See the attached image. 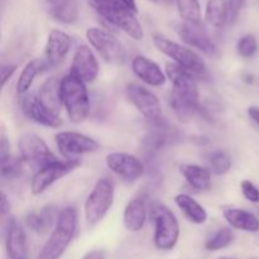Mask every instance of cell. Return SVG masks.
<instances>
[{"label":"cell","instance_id":"cell-29","mask_svg":"<svg viewBox=\"0 0 259 259\" xmlns=\"http://www.w3.org/2000/svg\"><path fill=\"white\" fill-rule=\"evenodd\" d=\"M60 85L61 80H58L57 77H51L43 82L39 91H38V96H39L48 106H51V108L55 109V110L57 111L60 110L61 106H62V101H61L60 98Z\"/></svg>","mask_w":259,"mask_h":259},{"label":"cell","instance_id":"cell-12","mask_svg":"<svg viewBox=\"0 0 259 259\" xmlns=\"http://www.w3.org/2000/svg\"><path fill=\"white\" fill-rule=\"evenodd\" d=\"M125 95L128 100L136 106L137 110L149 121L162 120L161 103L148 89L137 83H128L125 86Z\"/></svg>","mask_w":259,"mask_h":259},{"label":"cell","instance_id":"cell-18","mask_svg":"<svg viewBox=\"0 0 259 259\" xmlns=\"http://www.w3.org/2000/svg\"><path fill=\"white\" fill-rule=\"evenodd\" d=\"M5 248L10 259H28L27 235L14 219H9L7 223Z\"/></svg>","mask_w":259,"mask_h":259},{"label":"cell","instance_id":"cell-37","mask_svg":"<svg viewBox=\"0 0 259 259\" xmlns=\"http://www.w3.org/2000/svg\"><path fill=\"white\" fill-rule=\"evenodd\" d=\"M18 66L17 65H3L2 70H0V75H2V88H4L7 85L8 81L10 80V77H13V75L17 71Z\"/></svg>","mask_w":259,"mask_h":259},{"label":"cell","instance_id":"cell-5","mask_svg":"<svg viewBox=\"0 0 259 259\" xmlns=\"http://www.w3.org/2000/svg\"><path fill=\"white\" fill-rule=\"evenodd\" d=\"M151 218L154 223L153 242L162 252L172 250L180 239V223L176 215L164 205L157 204L152 207Z\"/></svg>","mask_w":259,"mask_h":259},{"label":"cell","instance_id":"cell-6","mask_svg":"<svg viewBox=\"0 0 259 259\" xmlns=\"http://www.w3.org/2000/svg\"><path fill=\"white\" fill-rule=\"evenodd\" d=\"M114 184L109 179H100L93 187L85 201V219L90 227L99 224L105 218L114 202Z\"/></svg>","mask_w":259,"mask_h":259},{"label":"cell","instance_id":"cell-1","mask_svg":"<svg viewBox=\"0 0 259 259\" xmlns=\"http://www.w3.org/2000/svg\"><path fill=\"white\" fill-rule=\"evenodd\" d=\"M166 75L171 80V106L181 119L192 115L200 109V95L195 75L177 63H167Z\"/></svg>","mask_w":259,"mask_h":259},{"label":"cell","instance_id":"cell-4","mask_svg":"<svg viewBox=\"0 0 259 259\" xmlns=\"http://www.w3.org/2000/svg\"><path fill=\"white\" fill-rule=\"evenodd\" d=\"M90 5L104 20L125 32L131 38L136 40L144 38V30L137 19L136 13L119 0H90Z\"/></svg>","mask_w":259,"mask_h":259},{"label":"cell","instance_id":"cell-39","mask_svg":"<svg viewBox=\"0 0 259 259\" xmlns=\"http://www.w3.org/2000/svg\"><path fill=\"white\" fill-rule=\"evenodd\" d=\"M81 259H106V254L104 250L100 249H94L90 252L86 253Z\"/></svg>","mask_w":259,"mask_h":259},{"label":"cell","instance_id":"cell-36","mask_svg":"<svg viewBox=\"0 0 259 259\" xmlns=\"http://www.w3.org/2000/svg\"><path fill=\"white\" fill-rule=\"evenodd\" d=\"M245 4V0H228V5H229V18L230 20L235 22L239 15L240 10L243 9Z\"/></svg>","mask_w":259,"mask_h":259},{"label":"cell","instance_id":"cell-22","mask_svg":"<svg viewBox=\"0 0 259 259\" xmlns=\"http://www.w3.org/2000/svg\"><path fill=\"white\" fill-rule=\"evenodd\" d=\"M58 214L56 212V209L51 205L43 207L39 212H28L25 217V224L32 230L33 233L38 235H43L56 224Z\"/></svg>","mask_w":259,"mask_h":259},{"label":"cell","instance_id":"cell-21","mask_svg":"<svg viewBox=\"0 0 259 259\" xmlns=\"http://www.w3.org/2000/svg\"><path fill=\"white\" fill-rule=\"evenodd\" d=\"M147 220V206L143 199H133L126 204L123 214V224L128 232L138 233Z\"/></svg>","mask_w":259,"mask_h":259},{"label":"cell","instance_id":"cell-41","mask_svg":"<svg viewBox=\"0 0 259 259\" xmlns=\"http://www.w3.org/2000/svg\"><path fill=\"white\" fill-rule=\"evenodd\" d=\"M119 2L121 3V4L125 5L128 9H131L133 13H138V7H137V2L136 0H119Z\"/></svg>","mask_w":259,"mask_h":259},{"label":"cell","instance_id":"cell-17","mask_svg":"<svg viewBox=\"0 0 259 259\" xmlns=\"http://www.w3.org/2000/svg\"><path fill=\"white\" fill-rule=\"evenodd\" d=\"M70 72L82 80L85 83L94 82L98 78L99 62L89 46H77L75 53H73Z\"/></svg>","mask_w":259,"mask_h":259},{"label":"cell","instance_id":"cell-45","mask_svg":"<svg viewBox=\"0 0 259 259\" xmlns=\"http://www.w3.org/2000/svg\"><path fill=\"white\" fill-rule=\"evenodd\" d=\"M257 2H258V4H259V0H257Z\"/></svg>","mask_w":259,"mask_h":259},{"label":"cell","instance_id":"cell-24","mask_svg":"<svg viewBox=\"0 0 259 259\" xmlns=\"http://www.w3.org/2000/svg\"><path fill=\"white\" fill-rule=\"evenodd\" d=\"M175 202L182 210L187 219L197 225L205 224L207 220V211L200 202L187 194H179L175 197Z\"/></svg>","mask_w":259,"mask_h":259},{"label":"cell","instance_id":"cell-14","mask_svg":"<svg viewBox=\"0 0 259 259\" xmlns=\"http://www.w3.org/2000/svg\"><path fill=\"white\" fill-rule=\"evenodd\" d=\"M105 163L111 172L126 182H134L142 177L144 164L138 157L124 152H113L105 157Z\"/></svg>","mask_w":259,"mask_h":259},{"label":"cell","instance_id":"cell-33","mask_svg":"<svg viewBox=\"0 0 259 259\" xmlns=\"http://www.w3.org/2000/svg\"><path fill=\"white\" fill-rule=\"evenodd\" d=\"M210 166H211L212 172L218 176L228 174L232 168V159L225 152L218 151L211 154L210 157Z\"/></svg>","mask_w":259,"mask_h":259},{"label":"cell","instance_id":"cell-13","mask_svg":"<svg viewBox=\"0 0 259 259\" xmlns=\"http://www.w3.org/2000/svg\"><path fill=\"white\" fill-rule=\"evenodd\" d=\"M72 46V39L66 32L60 29H53L48 33L47 42L43 55V71L52 70L57 67L68 55Z\"/></svg>","mask_w":259,"mask_h":259},{"label":"cell","instance_id":"cell-30","mask_svg":"<svg viewBox=\"0 0 259 259\" xmlns=\"http://www.w3.org/2000/svg\"><path fill=\"white\" fill-rule=\"evenodd\" d=\"M179 14L184 22L200 23L201 20V8L199 0H176Z\"/></svg>","mask_w":259,"mask_h":259},{"label":"cell","instance_id":"cell-43","mask_svg":"<svg viewBox=\"0 0 259 259\" xmlns=\"http://www.w3.org/2000/svg\"><path fill=\"white\" fill-rule=\"evenodd\" d=\"M149 2L154 3V4H159V3H162V2H163V0H149Z\"/></svg>","mask_w":259,"mask_h":259},{"label":"cell","instance_id":"cell-16","mask_svg":"<svg viewBox=\"0 0 259 259\" xmlns=\"http://www.w3.org/2000/svg\"><path fill=\"white\" fill-rule=\"evenodd\" d=\"M23 110L25 115L39 125L47 126V128H60L62 126L63 120L60 116L57 110L48 106L42 99L35 95H30L23 101Z\"/></svg>","mask_w":259,"mask_h":259},{"label":"cell","instance_id":"cell-20","mask_svg":"<svg viewBox=\"0 0 259 259\" xmlns=\"http://www.w3.org/2000/svg\"><path fill=\"white\" fill-rule=\"evenodd\" d=\"M46 9L53 20L62 24L78 20V0H46Z\"/></svg>","mask_w":259,"mask_h":259},{"label":"cell","instance_id":"cell-27","mask_svg":"<svg viewBox=\"0 0 259 259\" xmlns=\"http://www.w3.org/2000/svg\"><path fill=\"white\" fill-rule=\"evenodd\" d=\"M152 124H153V128L149 129L142 139V146H143L144 151L149 152V153L163 148L168 139L167 131L161 125V120L152 121Z\"/></svg>","mask_w":259,"mask_h":259},{"label":"cell","instance_id":"cell-10","mask_svg":"<svg viewBox=\"0 0 259 259\" xmlns=\"http://www.w3.org/2000/svg\"><path fill=\"white\" fill-rule=\"evenodd\" d=\"M80 164L81 161L78 158L66 159V161H58L57 159V161L42 167L33 176L32 182H30V191L35 196L43 194L56 181L70 175Z\"/></svg>","mask_w":259,"mask_h":259},{"label":"cell","instance_id":"cell-31","mask_svg":"<svg viewBox=\"0 0 259 259\" xmlns=\"http://www.w3.org/2000/svg\"><path fill=\"white\" fill-rule=\"evenodd\" d=\"M233 240H234L233 230L230 228H222L205 243V249L209 252H218L229 247Z\"/></svg>","mask_w":259,"mask_h":259},{"label":"cell","instance_id":"cell-42","mask_svg":"<svg viewBox=\"0 0 259 259\" xmlns=\"http://www.w3.org/2000/svg\"><path fill=\"white\" fill-rule=\"evenodd\" d=\"M248 115L259 125V108H257V106H250L248 109Z\"/></svg>","mask_w":259,"mask_h":259},{"label":"cell","instance_id":"cell-2","mask_svg":"<svg viewBox=\"0 0 259 259\" xmlns=\"http://www.w3.org/2000/svg\"><path fill=\"white\" fill-rule=\"evenodd\" d=\"M77 230V211L65 207L58 212L55 228L39 252L38 259H60L70 247Z\"/></svg>","mask_w":259,"mask_h":259},{"label":"cell","instance_id":"cell-38","mask_svg":"<svg viewBox=\"0 0 259 259\" xmlns=\"http://www.w3.org/2000/svg\"><path fill=\"white\" fill-rule=\"evenodd\" d=\"M10 156V144L8 142L7 136L2 132V141H0V161Z\"/></svg>","mask_w":259,"mask_h":259},{"label":"cell","instance_id":"cell-32","mask_svg":"<svg viewBox=\"0 0 259 259\" xmlns=\"http://www.w3.org/2000/svg\"><path fill=\"white\" fill-rule=\"evenodd\" d=\"M23 163L22 158L18 157H7L2 159V179L5 181H13L18 177L22 176L23 174Z\"/></svg>","mask_w":259,"mask_h":259},{"label":"cell","instance_id":"cell-34","mask_svg":"<svg viewBox=\"0 0 259 259\" xmlns=\"http://www.w3.org/2000/svg\"><path fill=\"white\" fill-rule=\"evenodd\" d=\"M237 51L239 53L240 57L243 58H250L257 53L258 51V43L257 39L253 34H245L238 40Z\"/></svg>","mask_w":259,"mask_h":259},{"label":"cell","instance_id":"cell-26","mask_svg":"<svg viewBox=\"0 0 259 259\" xmlns=\"http://www.w3.org/2000/svg\"><path fill=\"white\" fill-rule=\"evenodd\" d=\"M229 18L228 0H207L205 20L214 28H223Z\"/></svg>","mask_w":259,"mask_h":259},{"label":"cell","instance_id":"cell-11","mask_svg":"<svg viewBox=\"0 0 259 259\" xmlns=\"http://www.w3.org/2000/svg\"><path fill=\"white\" fill-rule=\"evenodd\" d=\"M60 153L67 159H75L99 149V143L91 137L76 132H60L55 137Z\"/></svg>","mask_w":259,"mask_h":259},{"label":"cell","instance_id":"cell-19","mask_svg":"<svg viewBox=\"0 0 259 259\" xmlns=\"http://www.w3.org/2000/svg\"><path fill=\"white\" fill-rule=\"evenodd\" d=\"M132 68H133V72L147 85L158 88L166 83V75L158 63L144 56H136L132 61Z\"/></svg>","mask_w":259,"mask_h":259},{"label":"cell","instance_id":"cell-25","mask_svg":"<svg viewBox=\"0 0 259 259\" xmlns=\"http://www.w3.org/2000/svg\"><path fill=\"white\" fill-rule=\"evenodd\" d=\"M180 172L194 189L206 191L211 187V174L205 167L197 164H181Z\"/></svg>","mask_w":259,"mask_h":259},{"label":"cell","instance_id":"cell-8","mask_svg":"<svg viewBox=\"0 0 259 259\" xmlns=\"http://www.w3.org/2000/svg\"><path fill=\"white\" fill-rule=\"evenodd\" d=\"M153 43L163 55L168 56L175 63L191 71L194 75H201L206 71L205 61L190 48L168 39L164 35H153Z\"/></svg>","mask_w":259,"mask_h":259},{"label":"cell","instance_id":"cell-28","mask_svg":"<svg viewBox=\"0 0 259 259\" xmlns=\"http://www.w3.org/2000/svg\"><path fill=\"white\" fill-rule=\"evenodd\" d=\"M43 72V61L42 58H35V60L29 61L27 65L23 68L22 73H20L19 78L17 81V93L18 94H25L30 88H32L34 78L37 75Z\"/></svg>","mask_w":259,"mask_h":259},{"label":"cell","instance_id":"cell-3","mask_svg":"<svg viewBox=\"0 0 259 259\" xmlns=\"http://www.w3.org/2000/svg\"><path fill=\"white\" fill-rule=\"evenodd\" d=\"M60 98L68 118L72 123H82L90 114V99H89L86 83L72 73L61 78Z\"/></svg>","mask_w":259,"mask_h":259},{"label":"cell","instance_id":"cell-35","mask_svg":"<svg viewBox=\"0 0 259 259\" xmlns=\"http://www.w3.org/2000/svg\"><path fill=\"white\" fill-rule=\"evenodd\" d=\"M240 189H242L243 195L248 201L253 202V204H258L259 202V190L253 182L249 180H244L240 182Z\"/></svg>","mask_w":259,"mask_h":259},{"label":"cell","instance_id":"cell-44","mask_svg":"<svg viewBox=\"0 0 259 259\" xmlns=\"http://www.w3.org/2000/svg\"><path fill=\"white\" fill-rule=\"evenodd\" d=\"M219 259H234V258H230V257H222V258H219Z\"/></svg>","mask_w":259,"mask_h":259},{"label":"cell","instance_id":"cell-40","mask_svg":"<svg viewBox=\"0 0 259 259\" xmlns=\"http://www.w3.org/2000/svg\"><path fill=\"white\" fill-rule=\"evenodd\" d=\"M0 209H2V217L5 218L10 212V204L8 201V197L4 192H2V204H0Z\"/></svg>","mask_w":259,"mask_h":259},{"label":"cell","instance_id":"cell-23","mask_svg":"<svg viewBox=\"0 0 259 259\" xmlns=\"http://www.w3.org/2000/svg\"><path fill=\"white\" fill-rule=\"evenodd\" d=\"M224 218L234 229L248 233H257L259 230L258 218L247 210L229 207L224 210Z\"/></svg>","mask_w":259,"mask_h":259},{"label":"cell","instance_id":"cell-7","mask_svg":"<svg viewBox=\"0 0 259 259\" xmlns=\"http://www.w3.org/2000/svg\"><path fill=\"white\" fill-rule=\"evenodd\" d=\"M19 156L25 167L37 172L42 167L57 161L50 147L37 134L25 133L18 141Z\"/></svg>","mask_w":259,"mask_h":259},{"label":"cell","instance_id":"cell-15","mask_svg":"<svg viewBox=\"0 0 259 259\" xmlns=\"http://www.w3.org/2000/svg\"><path fill=\"white\" fill-rule=\"evenodd\" d=\"M176 32L179 37L190 47L197 48L209 56H214L217 53V47L202 22L189 23L182 20L180 24L176 25Z\"/></svg>","mask_w":259,"mask_h":259},{"label":"cell","instance_id":"cell-9","mask_svg":"<svg viewBox=\"0 0 259 259\" xmlns=\"http://www.w3.org/2000/svg\"><path fill=\"white\" fill-rule=\"evenodd\" d=\"M89 43L99 52V55L109 63L121 65L126 60V51L118 38L100 28H89L86 30Z\"/></svg>","mask_w":259,"mask_h":259}]
</instances>
